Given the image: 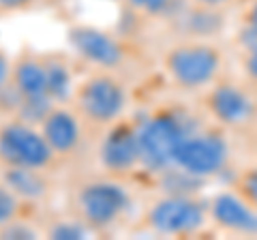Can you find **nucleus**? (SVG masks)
<instances>
[{
	"label": "nucleus",
	"instance_id": "obj_9",
	"mask_svg": "<svg viewBox=\"0 0 257 240\" xmlns=\"http://www.w3.org/2000/svg\"><path fill=\"white\" fill-rule=\"evenodd\" d=\"M204 105L216 123L229 129L248 125L257 114V103L246 88L234 82H219V79L208 88Z\"/></svg>",
	"mask_w": 257,
	"mask_h": 240
},
{
	"label": "nucleus",
	"instance_id": "obj_17",
	"mask_svg": "<svg viewBox=\"0 0 257 240\" xmlns=\"http://www.w3.org/2000/svg\"><path fill=\"white\" fill-rule=\"evenodd\" d=\"M22 212V202L0 182V225L18 219Z\"/></svg>",
	"mask_w": 257,
	"mask_h": 240
},
{
	"label": "nucleus",
	"instance_id": "obj_2",
	"mask_svg": "<svg viewBox=\"0 0 257 240\" xmlns=\"http://www.w3.org/2000/svg\"><path fill=\"white\" fill-rule=\"evenodd\" d=\"M131 195L111 178H92L75 185L69 197V212L88 231H103L124 217Z\"/></svg>",
	"mask_w": 257,
	"mask_h": 240
},
{
	"label": "nucleus",
	"instance_id": "obj_10",
	"mask_svg": "<svg viewBox=\"0 0 257 240\" xmlns=\"http://www.w3.org/2000/svg\"><path fill=\"white\" fill-rule=\"evenodd\" d=\"M99 161L103 170L111 176H124L142 165L138 129L133 125L118 123L107 127V135L101 142Z\"/></svg>",
	"mask_w": 257,
	"mask_h": 240
},
{
	"label": "nucleus",
	"instance_id": "obj_8",
	"mask_svg": "<svg viewBox=\"0 0 257 240\" xmlns=\"http://www.w3.org/2000/svg\"><path fill=\"white\" fill-rule=\"evenodd\" d=\"M69 47L94 69H111L116 71L124 65L126 50L118 39L103 28L92 24H73L67 28Z\"/></svg>",
	"mask_w": 257,
	"mask_h": 240
},
{
	"label": "nucleus",
	"instance_id": "obj_3",
	"mask_svg": "<svg viewBox=\"0 0 257 240\" xmlns=\"http://www.w3.org/2000/svg\"><path fill=\"white\" fill-rule=\"evenodd\" d=\"M223 69V54L208 41H182L163 56L167 79L180 90H199L214 84Z\"/></svg>",
	"mask_w": 257,
	"mask_h": 240
},
{
	"label": "nucleus",
	"instance_id": "obj_23",
	"mask_svg": "<svg viewBox=\"0 0 257 240\" xmlns=\"http://www.w3.org/2000/svg\"><path fill=\"white\" fill-rule=\"evenodd\" d=\"M11 67H13V58H9L7 52L0 50V92L11 84Z\"/></svg>",
	"mask_w": 257,
	"mask_h": 240
},
{
	"label": "nucleus",
	"instance_id": "obj_25",
	"mask_svg": "<svg viewBox=\"0 0 257 240\" xmlns=\"http://www.w3.org/2000/svg\"><path fill=\"white\" fill-rule=\"evenodd\" d=\"M195 7H199V9H210V11H214V9H221L223 5H227L229 0H191Z\"/></svg>",
	"mask_w": 257,
	"mask_h": 240
},
{
	"label": "nucleus",
	"instance_id": "obj_1",
	"mask_svg": "<svg viewBox=\"0 0 257 240\" xmlns=\"http://www.w3.org/2000/svg\"><path fill=\"white\" fill-rule=\"evenodd\" d=\"M71 101L84 125L92 129H107L122 118L128 94L116 71L94 69L75 84Z\"/></svg>",
	"mask_w": 257,
	"mask_h": 240
},
{
	"label": "nucleus",
	"instance_id": "obj_11",
	"mask_svg": "<svg viewBox=\"0 0 257 240\" xmlns=\"http://www.w3.org/2000/svg\"><path fill=\"white\" fill-rule=\"evenodd\" d=\"M39 131L47 142V146L52 148V153L58 159H64L77 153L84 135V123L73 107L54 103L39 123Z\"/></svg>",
	"mask_w": 257,
	"mask_h": 240
},
{
	"label": "nucleus",
	"instance_id": "obj_15",
	"mask_svg": "<svg viewBox=\"0 0 257 240\" xmlns=\"http://www.w3.org/2000/svg\"><path fill=\"white\" fill-rule=\"evenodd\" d=\"M47 69V94L54 103H64L73 97V71L62 56H45Z\"/></svg>",
	"mask_w": 257,
	"mask_h": 240
},
{
	"label": "nucleus",
	"instance_id": "obj_24",
	"mask_svg": "<svg viewBox=\"0 0 257 240\" xmlns=\"http://www.w3.org/2000/svg\"><path fill=\"white\" fill-rule=\"evenodd\" d=\"M37 0H0V13H18L35 7Z\"/></svg>",
	"mask_w": 257,
	"mask_h": 240
},
{
	"label": "nucleus",
	"instance_id": "obj_6",
	"mask_svg": "<svg viewBox=\"0 0 257 240\" xmlns=\"http://www.w3.org/2000/svg\"><path fill=\"white\" fill-rule=\"evenodd\" d=\"M138 129L142 165L152 172H165L174 167V153L180 140L187 135L182 120L174 114L161 111L148 116L135 127Z\"/></svg>",
	"mask_w": 257,
	"mask_h": 240
},
{
	"label": "nucleus",
	"instance_id": "obj_7",
	"mask_svg": "<svg viewBox=\"0 0 257 240\" xmlns=\"http://www.w3.org/2000/svg\"><path fill=\"white\" fill-rule=\"evenodd\" d=\"M229 161V144L214 131L189 133L180 140L174 153V170L191 178L216 176Z\"/></svg>",
	"mask_w": 257,
	"mask_h": 240
},
{
	"label": "nucleus",
	"instance_id": "obj_20",
	"mask_svg": "<svg viewBox=\"0 0 257 240\" xmlns=\"http://www.w3.org/2000/svg\"><path fill=\"white\" fill-rule=\"evenodd\" d=\"M86 234H88V229L82 223H77L73 217H71V221H62L47 231L50 238H84Z\"/></svg>",
	"mask_w": 257,
	"mask_h": 240
},
{
	"label": "nucleus",
	"instance_id": "obj_4",
	"mask_svg": "<svg viewBox=\"0 0 257 240\" xmlns=\"http://www.w3.org/2000/svg\"><path fill=\"white\" fill-rule=\"evenodd\" d=\"M58 161L43 140L37 125H30L18 116L0 123V165L35 167L50 172Z\"/></svg>",
	"mask_w": 257,
	"mask_h": 240
},
{
	"label": "nucleus",
	"instance_id": "obj_13",
	"mask_svg": "<svg viewBox=\"0 0 257 240\" xmlns=\"http://www.w3.org/2000/svg\"><path fill=\"white\" fill-rule=\"evenodd\" d=\"M0 182L20 199L22 204H41L52 193L45 170L35 167L0 165Z\"/></svg>",
	"mask_w": 257,
	"mask_h": 240
},
{
	"label": "nucleus",
	"instance_id": "obj_18",
	"mask_svg": "<svg viewBox=\"0 0 257 240\" xmlns=\"http://www.w3.org/2000/svg\"><path fill=\"white\" fill-rule=\"evenodd\" d=\"M236 191L248 204H253L257 208V165L246 167V170L240 174V178L236 180Z\"/></svg>",
	"mask_w": 257,
	"mask_h": 240
},
{
	"label": "nucleus",
	"instance_id": "obj_16",
	"mask_svg": "<svg viewBox=\"0 0 257 240\" xmlns=\"http://www.w3.org/2000/svg\"><path fill=\"white\" fill-rule=\"evenodd\" d=\"M126 7L133 13L144 15V18H161L170 13V9L176 5V0H124Z\"/></svg>",
	"mask_w": 257,
	"mask_h": 240
},
{
	"label": "nucleus",
	"instance_id": "obj_12",
	"mask_svg": "<svg viewBox=\"0 0 257 240\" xmlns=\"http://www.w3.org/2000/svg\"><path fill=\"white\" fill-rule=\"evenodd\" d=\"M210 221L219 229L234 236L257 238V208L238 191H221L208 204Z\"/></svg>",
	"mask_w": 257,
	"mask_h": 240
},
{
	"label": "nucleus",
	"instance_id": "obj_21",
	"mask_svg": "<svg viewBox=\"0 0 257 240\" xmlns=\"http://www.w3.org/2000/svg\"><path fill=\"white\" fill-rule=\"evenodd\" d=\"M240 43H242V47L257 43V0H253L251 9L246 13V24H244L242 33H240Z\"/></svg>",
	"mask_w": 257,
	"mask_h": 240
},
{
	"label": "nucleus",
	"instance_id": "obj_14",
	"mask_svg": "<svg viewBox=\"0 0 257 240\" xmlns=\"http://www.w3.org/2000/svg\"><path fill=\"white\" fill-rule=\"evenodd\" d=\"M11 86L22 99H50L47 94V69L45 58L30 52H22L13 58Z\"/></svg>",
	"mask_w": 257,
	"mask_h": 240
},
{
	"label": "nucleus",
	"instance_id": "obj_19",
	"mask_svg": "<svg viewBox=\"0 0 257 240\" xmlns=\"http://www.w3.org/2000/svg\"><path fill=\"white\" fill-rule=\"evenodd\" d=\"M37 236H39V231L30 223L22 221L20 217L0 225V238H37Z\"/></svg>",
	"mask_w": 257,
	"mask_h": 240
},
{
	"label": "nucleus",
	"instance_id": "obj_22",
	"mask_svg": "<svg viewBox=\"0 0 257 240\" xmlns=\"http://www.w3.org/2000/svg\"><path fill=\"white\" fill-rule=\"evenodd\" d=\"M242 69L246 77L257 84V43L244 47V58H242Z\"/></svg>",
	"mask_w": 257,
	"mask_h": 240
},
{
	"label": "nucleus",
	"instance_id": "obj_5",
	"mask_svg": "<svg viewBox=\"0 0 257 240\" xmlns=\"http://www.w3.org/2000/svg\"><path fill=\"white\" fill-rule=\"evenodd\" d=\"M208 208L187 195H165L155 199L148 210L144 223L152 234L159 236H193L206 227Z\"/></svg>",
	"mask_w": 257,
	"mask_h": 240
}]
</instances>
